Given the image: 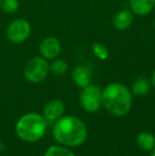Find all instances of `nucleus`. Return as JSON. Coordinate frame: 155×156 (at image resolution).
<instances>
[{
	"label": "nucleus",
	"instance_id": "obj_1",
	"mask_svg": "<svg viewBox=\"0 0 155 156\" xmlns=\"http://www.w3.org/2000/svg\"><path fill=\"white\" fill-rule=\"evenodd\" d=\"M53 137L65 147H79L86 140L87 129L77 117L67 116L56 120L52 129Z\"/></svg>",
	"mask_w": 155,
	"mask_h": 156
},
{
	"label": "nucleus",
	"instance_id": "obj_9",
	"mask_svg": "<svg viewBox=\"0 0 155 156\" xmlns=\"http://www.w3.org/2000/svg\"><path fill=\"white\" fill-rule=\"evenodd\" d=\"M71 78L77 86L83 88V87L90 84L91 70L85 65H78L73 68Z\"/></svg>",
	"mask_w": 155,
	"mask_h": 156
},
{
	"label": "nucleus",
	"instance_id": "obj_5",
	"mask_svg": "<svg viewBox=\"0 0 155 156\" xmlns=\"http://www.w3.org/2000/svg\"><path fill=\"white\" fill-rule=\"evenodd\" d=\"M80 102L86 112L95 113L102 105V90L99 86L93 84L83 87L80 94Z\"/></svg>",
	"mask_w": 155,
	"mask_h": 156
},
{
	"label": "nucleus",
	"instance_id": "obj_12",
	"mask_svg": "<svg viewBox=\"0 0 155 156\" xmlns=\"http://www.w3.org/2000/svg\"><path fill=\"white\" fill-rule=\"evenodd\" d=\"M150 87H151V82L146 76H139L134 81L131 91L135 96H145L146 94L149 93Z\"/></svg>",
	"mask_w": 155,
	"mask_h": 156
},
{
	"label": "nucleus",
	"instance_id": "obj_19",
	"mask_svg": "<svg viewBox=\"0 0 155 156\" xmlns=\"http://www.w3.org/2000/svg\"><path fill=\"white\" fill-rule=\"evenodd\" d=\"M150 156H155V147L153 148V150H151V155Z\"/></svg>",
	"mask_w": 155,
	"mask_h": 156
},
{
	"label": "nucleus",
	"instance_id": "obj_18",
	"mask_svg": "<svg viewBox=\"0 0 155 156\" xmlns=\"http://www.w3.org/2000/svg\"><path fill=\"white\" fill-rule=\"evenodd\" d=\"M150 82H151L152 86H154V87H155V69H154V71L152 72V76H151V80H150Z\"/></svg>",
	"mask_w": 155,
	"mask_h": 156
},
{
	"label": "nucleus",
	"instance_id": "obj_14",
	"mask_svg": "<svg viewBox=\"0 0 155 156\" xmlns=\"http://www.w3.org/2000/svg\"><path fill=\"white\" fill-rule=\"evenodd\" d=\"M49 69L55 76H63L68 71L69 66L65 60L56 58L52 60V62L49 64Z\"/></svg>",
	"mask_w": 155,
	"mask_h": 156
},
{
	"label": "nucleus",
	"instance_id": "obj_2",
	"mask_svg": "<svg viewBox=\"0 0 155 156\" xmlns=\"http://www.w3.org/2000/svg\"><path fill=\"white\" fill-rule=\"evenodd\" d=\"M132 102V91L121 83H111L102 90V105L114 116L126 115Z\"/></svg>",
	"mask_w": 155,
	"mask_h": 156
},
{
	"label": "nucleus",
	"instance_id": "obj_6",
	"mask_svg": "<svg viewBox=\"0 0 155 156\" xmlns=\"http://www.w3.org/2000/svg\"><path fill=\"white\" fill-rule=\"evenodd\" d=\"M31 30V25L27 19H15L6 28V37L13 44H23L30 37Z\"/></svg>",
	"mask_w": 155,
	"mask_h": 156
},
{
	"label": "nucleus",
	"instance_id": "obj_17",
	"mask_svg": "<svg viewBox=\"0 0 155 156\" xmlns=\"http://www.w3.org/2000/svg\"><path fill=\"white\" fill-rule=\"evenodd\" d=\"M0 9L4 13L14 14L19 9L18 0H0Z\"/></svg>",
	"mask_w": 155,
	"mask_h": 156
},
{
	"label": "nucleus",
	"instance_id": "obj_20",
	"mask_svg": "<svg viewBox=\"0 0 155 156\" xmlns=\"http://www.w3.org/2000/svg\"><path fill=\"white\" fill-rule=\"evenodd\" d=\"M153 27H154V29H155V18H154V21H153Z\"/></svg>",
	"mask_w": 155,
	"mask_h": 156
},
{
	"label": "nucleus",
	"instance_id": "obj_11",
	"mask_svg": "<svg viewBox=\"0 0 155 156\" xmlns=\"http://www.w3.org/2000/svg\"><path fill=\"white\" fill-rule=\"evenodd\" d=\"M133 13L129 10H121L114 15L113 18V26L115 29L119 31L128 30L133 23Z\"/></svg>",
	"mask_w": 155,
	"mask_h": 156
},
{
	"label": "nucleus",
	"instance_id": "obj_13",
	"mask_svg": "<svg viewBox=\"0 0 155 156\" xmlns=\"http://www.w3.org/2000/svg\"><path fill=\"white\" fill-rule=\"evenodd\" d=\"M136 144L141 150L143 151H151L155 147V137L151 133L143 132L140 133L136 138Z\"/></svg>",
	"mask_w": 155,
	"mask_h": 156
},
{
	"label": "nucleus",
	"instance_id": "obj_16",
	"mask_svg": "<svg viewBox=\"0 0 155 156\" xmlns=\"http://www.w3.org/2000/svg\"><path fill=\"white\" fill-rule=\"evenodd\" d=\"M44 156H76L65 147L61 146H52L45 152Z\"/></svg>",
	"mask_w": 155,
	"mask_h": 156
},
{
	"label": "nucleus",
	"instance_id": "obj_3",
	"mask_svg": "<svg viewBox=\"0 0 155 156\" xmlns=\"http://www.w3.org/2000/svg\"><path fill=\"white\" fill-rule=\"evenodd\" d=\"M47 121L37 113H28L21 116L15 124V133L23 141L35 142L44 136Z\"/></svg>",
	"mask_w": 155,
	"mask_h": 156
},
{
	"label": "nucleus",
	"instance_id": "obj_8",
	"mask_svg": "<svg viewBox=\"0 0 155 156\" xmlns=\"http://www.w3.org/2000/svg\"><path fill=\"white\" fill-rule=\"evenodd\" d=\"M65 105L58 99H52L45 104L43 108V117L47 121V123H53L61 118L64 114Z\"/></svg>",
	"mask_w": 155,
	"mask_h": 156
},
{
	"label": "nucleus",
	"instance_id": "obj_4",
	"mask_svg": "<svg viewBox=\"0 0 155 156\" xmlns=\"http://www.w3.org/2000/svg\"><path fill=\"white\" fill-rule=\"evenodd\" d=\"M50 72L48 60L43 56H34L26 63L23 76L31 83H41L47 78Z\"/></svg>",
	"mask_w": 155,
	"mask_h": 156
},
{
	"label": "nucleus",
	"instance_id": "obj_7",
	"mask_svg": "<svg viewBox=\"0 0 155 156\" xmlns=\"http://www.w3.org/2000/svg\"><path fill=\"white\" fill-rule=\"evenodd\" d=\"M39 54L46 60H54L62 51V44L60 39L54 36H47L39 44Z\"/></svg>",
	"mask_w": 155,
	"mask_h": 156
},
{
	"label": "nucleus",
	"instance_id": "obj_15",
	"mask_svg": "<svg viewBox=\"0 0 155 156\" xmlns=\"http://www.w3.org/2000/svg\"><path fill=\"white\" fill-rule=\"evenodd\" d=\"M91 51L93 55L100 61H105L110 56V51L107 47L101 43H93L91 44Z\"/></svg>",
	"mask_w": 155,
	"mask_h": 156
},
{
	"label": "nucleus",
	"instance_id": "obj_10",
	"mask_svg": "<svg viewBox=\"0 0 155 156\" xmlns=\"http://www.w3.org/2000/svg\"><path fill=\"white\" fill-rule=\"evenodd\" d=\"M131 12L137 16H146L155 8V0H129Z\"/></svg>",
	"mask_w": 155,
	"mask_h": 156
}]
</instances>
